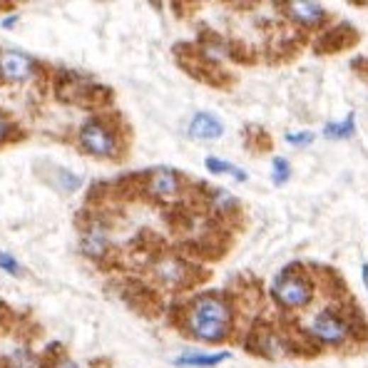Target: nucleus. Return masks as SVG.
Instances as JSON below:
<instances>
[{
    "mask_svg": "<svg viewBox=\"0 0 368 368\" xmlns=\"http://www.w3.org/2000/svg\"><path fill=\"white\" fill-rule=\"evenodd\" d=\"M289 323L296 331V338L301 343V353H318V351L348 353L368 338L361 308H356L351 301L323 303L311 316L296 318V321Z\"/></svg>",
    "mask_w": 368,
    "mask_h": 368,
    "instance_id": "f257e3e1",
    "label": "nucleus"
},
{
    "mask_svg": "<svg viewBox=\"0 0 368 368\" xmlns=\"http://www.w3.org/2000/svg\"><path fill=\"white\" fill-rule=\"evenodd\" d=\"M174 326L189 341L202 346H224L237 336L239 313L229 291L209 289L187 296L174 308Z\"/></svg>",
    "mask_w": 368,
    "mask_h": 368,
    "instance_id": "f03ea898",
    "label": "nucleus"
},
{
    "mask_svg": "<svg viewBox=\"0 0 368 368\" xmlns=\"http://www.w3.org/2000/svg\"><path fill=\"white\" fill-rule=\"evenodd\" d=\"M318 294V277L316 269L301 262H291L274 277L272 286H269V299L279 308V313H284L286 321H291L294 316L303 313Z\"/></svg>",
    "mask_w": 368,
    "mask_h": 368,
    "instance_id": "7ed1b4c3",
    "label": "nucleus"
},
{
    "mask_svg": "<svg viewBox=\"0 0 368 368\" xmlns=\"http://www.w3.org/2000/svg\"><path fill=\"white\" fill-rule=\"evenodd\" d=\"M75 145L82 155L100 162H117L127 152V132L117 117L92 115L77 127Z\"/></svg>",
    "mask_w": 368,
    "mask_h": 368,
    "instance_id": "20e7f679",
    "label": "nucleus"
},
{
    "mask_svg": "<svg viewBox=\"0 0 368 368\" xmlns=\"http://www.w3.org/2000/svg\"><path fill=\"white\" fill-rule=\"evenodd\" d=\"M244 351L252 353L264 361H279V358H289L301 353V343L296 338L294 326L281 318V321H272V318H262L257 321L244 336Z\"/></svg>",
    "mask_w": 368,
    "mask_h": 368,
    "instance_id": "39448f33",
    "label": "nucleus"
},
{
    "mask_svg": "<svg viewBox=\"0 0 368 368\" xmlns=\"http://www.w3.org/2000/svg\"><path fill=\"white\" fill-rule=\"evenodd\" d=\"M199 269L194 267L189 259L179 257V254H162L150 264V277L167 291H187L202 277H197Z\"/></svg>",
    "mask_w": 368,
    "mask_h": 368,
    "instance_id": "423d86ee",
    "label": "nucleus"
},
{
    "mask_svg": "<svg viewBox=\"0 0 368 368\" xmlns=\"http://www.w3.org/2000/svg\"><path fill=\"white\" fill-rule=\"evenodd\" d=\"M187 189V177L172 167H155L145 172V194L160 204L179 202Z\"/></svg>",
    "mask_w": 368,
    "mask_h": 368,
    "instance_id": "0eeeda50",
    "label": "nucleus"
},
{
    "mask_svg": "<svg viewBox=\"0 0 368 368\" xmlns=\"http://www.w3.org/2000/svg\"><path fill=\"white\" fill-rule=\"evenodd\" d=\"M80 254L92 264H102L112 254V232L105 219H87L80 229Z\"/></svg>",
    "mask_w": 368,
    "mask_h": 368,
    "instance_id": "6e6552de",
    "label": "nucleus"
},
{
    "mask_svg": "<svg viewBox=\"0 0 368 368\" xmlns=\"http://www.w3.org/2000/svg\"><path fill=\"white\" fill-rule=\"evenodd\" d=\"M277 8L284 16V21L289 26L299 28V30H321L331 21L323 3H303V0L299 3V0H291V3H279Z\"/></svg>",
    "mask_w": 368,
    "mask_h": 368,
    "instance_id": "1a4fd4ad",
    "label": "nucleus"
},
{
    "mask_svg": "<svg viewBox=\"0 0 368 368\" xmlns=\"http://www.w3.org/2000/svg\"><path fill=\"white\" fill-rule=\"evenodd\" d=\"M38 72H40V65L28 52L13 50V48L0 50V82H6V85H26V82L35 80Z\"/></svg>",
    "mask_w": 368,
    "mask_h": 368,
    "instance_id": "9d476101",
    "label": "nucleus"
},
{
    "mask_svg": "<svg viewBox=\"0 0 368 368\" xmlns=\"http://www.w3.org/2000/svg\"><path fill=\"white\" fill-rule=\"evenodd\" d=\"M227 127L224 122L219 120L214 112L209 110H199L189 117V125H187V135L192 140H199V142H214V140H222Z\"/></svg>",
    "mask_w": 368,
    "mask_h": 368,
    "instance_id": "9b49d317",
    "label": "nucleus"
},
{
    "mask_svg": "<svg viewBox=\"0 0 368 368\" xmlns=\"http://www.w3.org/2000/svg\"><path fill=\"white\" fill-rule=\"evenodd\" d=\"M204 202H207L209 212L219 219H234V217H239V212H242V202L224 187H207Z\"/></svg>",
    "mask_w": 368,
    "mask_h": 368,
    "instance_id": "f8f14e48",
    "label": "nucleus"
},
{
    "mask_svg": "<svg viewBox=\"0 0 368 368\" xmlns=\"http://www.w3.org/2000/svg\"><path fill=\"white\" fill-rule=\"evenodd\" d=\"M229 358H232L229 348H217V351H187L177 356L172 363L177 368H217L227 363Z\"/></svg>",
    "mask_w": 368,
    "mask_h": 368,
    "instance_id": "ddd939ff",
    "label": "nucleus"
},
{
    "mask_svg": "<svg viewBox=\"0 0 368 368\" xmlns=\"http://www.w3.org/2000/svg\"><path fill=\"white\" fill-rule=\"evenodd\" d=\"M197 57L207 65L222 67L224 62L232 60V45L222 35H207L197 43Z\"/></svg>",
    "mask_w": 368,
    "mask_h": 368,
    "instance_id": "4468645a",
    "label": "nucleus"
},
{
    "mask_svg": "<svg viewBox=\"0 0 368 368\" xmlns=\"http://www.w3.org/2000/svg\"><path fill=\"white\" fill-rule=\"evenodd\" d=\"M204 169L209 172L212 177H232L237 182H249V172L244 167H237L234 162L224 160V157H217V155H209L204 157Z\"/></svg>",
    "mask_w": 368,
    "mask_h": 368,
    "instance_id": "2eb2a0df",
    "label": "nucleus"
},
{
    "mask_svg": "<svg viewBox=\"0 0 368 368\" xmlns=\"http://www.w3.org/2000/svg\"><path fill=\"white\" fill-rule=\"evenodd\" d=\"M321 137L323 140H351V137H356V115L353 112H348L346 117H341V120H331L326 122V125L321 127Z\"/></svg>",
    "mask_w": 368,
    "mask_h": 368,
    "instance_id": "dca6fc26",
    "label": "nucleus"
},
{
    "mask_svg": "<svg viewBox=\"0 0 368 368\" xmlns=\"http://www.w3.org/2000/svg\"><path fill=\"white\" fill-rule=\"evenodd\" d=\"M52 187L60 189L62 194H72L82 187V177L65 167H52Z\"/></svg>",
    "mask_w": 368,
    "mask_h": 368,
    "instance_id": "f3484780",
    "label": "nucleus"
},
{
    "mask_svg": "<svg viewBox=\"0 0 368 368\" xmlns=\"http://www.w3.org/2000/svg\"><path fill=\"white\" fill-rule=\"evenodd\" d=\"M269 177H272V184L274 187H286L289 182L294 177V167L289 162V157H272V165H269Z\"/></svg>",
    "mask_w": 368,
    "mask_h": 368,
    "instance_id": "a211bd4d",
    "label": "nucleus"
},
{
    "mask_svg": "<svg viewBox=\"0 0 368 368\" xmlns=\"http://www.w3.org/2000/svg\"><path fill=\"white\" fill-rule=\"evenodd\" d=\"M281 140L284 145L294 147V150H308V147L318 140V135L313 130H294V132H286Z\"/></svg>",
    "mask_w": 368,
    "mask_h": 368,
    "instance_id": "6ab92c4d",
    "label": "nucleus"
},
{
    "mask_svg": "<svg viewBox=\"0 0 368 368\" xmlns=\"http://www.w3.org/2000/svg\"><path fill=\"white\" fill-rule=\"evenodd\" d=\"M18 140H21V130H18V125L11 120V115H6V112L0 110V147H8Z\"/></svg>",
    "mask_w": 368,
    "mask_h": 368,
    "instance_id": "aec40b11",
    "label": "nucleus"
},
{
    "mask_svg": "<svg viewBox=\"0 0 368 368\" xmlns=\"http://www.w3.org/2000/svg\"><path fill=\"white\" fill-rule=\"evenodd\" d=\"M0 272L8 274V277H21L23 267L11 252H0Z\"/></svg>",
    "mask_w": 368,
    "mask_h": 368,
    "instance_id": "412c9836",
    "label": "nucleus"
},
{
    "mask_svg": "<svg viewBox=\"0 0 368 368\" xmlns=\"http://www.w3.org/2000/svg\"><path fill=\"white\" fill-rule=\"evenodd\" d=\"M43 368H82L75 358H70L67 353H57V356L43 358Z\"/></svg>",
    "mask_w": 368,
    "mask_h": 368,
    "instance_id": "4be33fe9",
    "label": "nucleus"
},
{
    "mask_svg": "<svg viewBox=\"0 0 368 368\" xmlns=\"http://www.w3.org/2000/svg\"><path fill=\"white\" fill-rule=\"evenodd\" d=\"M16 23H18L16 16H8L6 21H0V28H3V30H11V28H16Z\"/></svg>",
    "mask_w": 368,
    "mask_h": 368,
    "instance_id": "5701e85b",
    "label": "nucleus"
},
{
    "mask_svg": "<svg viewBox=\"0 0 368 368\" xmlns=\"http://www.w3.org/2000/svg\"><path fill=\"white\" fill-rule=\"evenodd\" d=\"M361 284H363V289L368 291V262L361 264Z\"/></svg>",
    "mask_w": 368,
    "mask_h": 368,
    "instance_id": "b1692460",
    "label": "nucleus"
},
{
    "mask_svg": "<svg viewBox=\"0 0 368 368\" xmlns=\"http://www.w3.org/2000/svg\"><path fill=\"white\" fill-rule=\"evenodd\" d=\"M13 6H6V3H0V11H11Z\"/></svg>",
    "mask_w": 368,
    "mask_h": 368,
    "instance_id": "393cba45",
    "label": "nucleus"
},
{
    "mask_svg": "<svg viewBox=\"0 0 368 368\" xmlns=\"http://www.w3.org/2000/svg\"><path fill=\"white\" fill-rule=\"evenodd\" d=\"M284 368H289V366H284Z\"/></svg>",
    "mask_w": 368,
    "mask_h": 368,
    "instance_id": "a878e982",
    "label": "nucleus"
}]
</instances>
